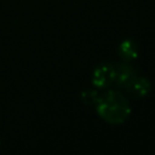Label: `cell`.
Returning <instances> with one entry per match:
<instances>
[{"label":"cell","instance_id":"obj_1","mask_svg":"<svg viewBox=\"0 0 155 155\" xmlns=\"http://www.w3.org/2000/svg\"><path fill=\"white\" fill-rule=\"evenodd\" d=\"M97 114L111 125H120L125 122L131 114L130 102L119 91H107L97 103Z\"/></svg>","mask_w":155,"mask_h":155},{"label":"cell","instance_id":"obj_6","mask_svg":"<svg viewBox=\"0 0 155 155\" xmlns=\"http://www.w3.org/2000/svg\"><path fill=\"white\" fill-rule=\"evenodd\" d=\"M101 96L102 94H99L96 90H92V88H90V90H85V91H82V93H81V101L86 104V105H97V103L99 102V99H101Z\"/></svg>","mask_w":155,"mask_h":155},{"label":"cell","instance_id":"obj_5","mask_svg":"<svg viewBox=\"0 0 155 155\" xmlns=\"http://www.w3.org/2000/svg\"><path fill=\"white\" fill-rule=\"evenodd\" d=\"M117 52H119V56L125 62H130V61H133V59L137 58V56H138V46L133 40L127 39V40H124L119 45Z\"/></svg>","mask_w":155,"mask_h":155},{"label":"cell","instance_id":"obj_2","mask_svg":"<svg viewBox=\"0 0 155 155\" xmlns=\"http://www.w3.org/2000/svg\"><path fill=\"white\" fill-rule=\"evenodd\" d=\"M115 80V64L101 63L92 73V85L97 88H107L114 84Z\"/></svg>","mask_w":155,"mask_h":155},{"label":"cell","instance_id":"obj_3","mask_svg":"<svg viewBox=\"0 0 155 155\" xmlns=\"http://www.w3.org/2000/svg\"><path fill=\"white\" fill-rule=\"evenodd\" d=\"M124 88L131 98L139 99V98H144L150 92L151 84L145 76L134 74L132 78H130L126 81V84L124 85Z\"/></svg>","mask_w":155,"mask_h":155},{"label":"cell","instance_id":"obj_4","mask_svg":"<svg viewBox=\"0 0 155 155\" xmlns=\"http://www.w3.org/2000/svg\"><path fill=\"white\" fill-rule=\"evenodd\" d=\"M134 74H137V70L134 67L130 65L127 62L124 63H116L115 64V80L114 85L116 86H124L126 81L132 78Z\"/></svg>","mask_w":155,"mask_h":155}]
</instances>
